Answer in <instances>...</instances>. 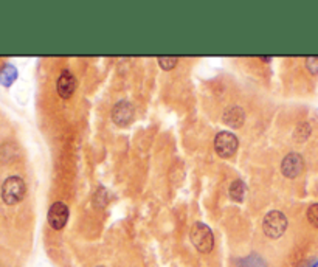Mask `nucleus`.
Returning a JSON list of instances; mask_svg holds the SVG:
<instances>
[{
  "instance_id": "13",
  "label": "nucleus",
  "mask_w": 318,
  "mask_h": 267,
  "mask_svg": "<svg viewBox=\"0 0 318 267\" xmlns=\"http://www.w3.org/2000/svg\"><path fill=\"white\" fill-rule=\"evenodd\" d=\"M177 57L175 56H160L159 57V64L163 70H172V68L177 65Z\"/></svg>"
},
{
  "instance_id": "3",
  "label": "nucleus",
  "mask_w": 318,
  "mask_h": 267,
  "mask_svg": "<svg viewBox=\"0 0 318 267\" xmlns=\"http://www.w3.org/2000/svg\"><path fill=\"white\" fill-rule=\"evenodd\" d=\"M263 230L268 238H272V239L281 238L282 235H284V231L287 230L286 214L279 210L268 212L263 220Z\"/></svg>"
},
{
  "instance_id": "17",
  "label": "nucleus",
  "mask_w": 318,
  "mask_h": 267,
  "mask_svg": "<svg viewBox=\"0 0 318 267\" xmlns=\"http://www.w3.org/2000/svg\"><path fill=\"white\" fill-rule=\"evenodd\" d=\"M100 267H103V266H100Z\"/></svg>"
},
{
  "instance_id": "9",
  "label": "nucleus",
  "mask_w": 318,
  "mask_h": 267,
  "mask_svg": "<svg viewBox=\"0 0 318 267\" xmlns=\"http://www.w3.org/2000/svg\"><path fill=\"white\" fill-rule=\"evenodd\" d=\"M245 121V113L241 107L233 106L223 113V123L230 127H241Z\"/></svg>"
},
{
  "instance_id": "10",
  "label": "nucleus",
  "mask_w": 318,
  "mask_h": 267,
  "mask_svg": "<svg viewBox=\"0 0 318 267\" xmlns=\"http://www.w3.org/2000/svg\"><path fill=\"white\" fill-rule=\"evenodd\" d=\"M17 79V68L11 64H5L0 68V84L9 87Z\"/></svg>"
},
{
  "instance_id": "16",
  "label": "nucleus",
  "mask_w": 318,
  "mask_h": 267,
  "mask_svg": "<svg viewBox=\"0 0 318 267\" xmlns=\"http://www.w3.org/2000/svg\"><path fill=\"white\" fill-rule=\"evenodd\" d=\"M311 267H318V261H317V263H314V264H312Z\"/></svg>"
},
{
  "instance_id": "12",
  "label": "nucleus",
  "mask_w": 318,
  "mask_h": 267,
  "mask_svg": "<svg viewBox=\"0 0 318 267\" xmlns=\"http://www.w3.org/2000/svg\"><path fill=\"white\" fill-rule=\"evenodd\" d=\"M312 132V127L309 123H301L297 126V129L295 132H293V138H295L297 142H304V140H308L309 135Z\"/></svg>"
},
{
  "instance_id": "11",
  "label": "nucleus",
  "mask_w": 318,
  "mask_h": 267,
  "mask_svg": "<svg viewBox=\"0 0 318 267\" xmlns=\"http://www.w3.org/2000/svg\"><path fill=\"white\" fill-rule=\"evenodd\" d=\"M245 196V183L242 180H234L230 185V197L236 202H242Z\"/></svg>"
},
{
  "instance_id": "2",
  "label": "nucleus",
  "mask_w": 318,
  "mask_h": 267,
  "mask_svg": "<svg viewBox=\"0 0 318 267\" xmlns=\"http://www.w3.org/2000/svg\"><path fill=\"white\" fill-rule=\"evenodd\" d=\"M27 193V185L22 177L11 176L2 185V199L6 205L19 204Z\"/></svg>"
},
{
  "instance_id": "1",
  "label": "nucleus",
  "mask_w": 318,
  "mask_h": 267,
  "mask_svg": "<svg viewBox=\"0 0 318 267\" xmlns=\"http://www.w3.org/2000/svg\"><path fill=\"white\" fill-rule=\"evenodd\" d=\"M190 238L193 246L200 252V253H210L214 247V236L213 231L210 230L208 225L204 222H196L190 231Z\"/></svg>"
},
{
  "instance_id": "8",
  "label": "nucleus",
  "mask_w": 318,
  "mask_h": 267,
  "mask_svg": "<svg viewBox=\"0 0 318 267\" xmlns=\"http://www.w3.org/2000/svg\"><path fill=\"white\" fill-rule=\"evenodd\" d=\"M56 89H57V94H59L61 98H70L76 90V78L72 72L64 70L59 78H57V83H56Z\"/></svg>"
},
{
  "instance_id": "7",
  "label": "nucleus",
  "mask_w": 318,
  "mask_h": 267,
  "mask_svg": "<svg viewBox=\"0 0 318 267\" xmlns=\"http://www.w3.org/2000/svg\"><path fill=\"white\" fill-rule=\"evenodd\" d=\"M68 220V208L64 202H54L49 210V224L54 230H62Z\"/></svg>"
},
{
  "instance_id": "6",
  "label": "nucleus",
  "mask_w": 318,
  "mask_h": 267,
  "mask_svg": "<svg viewBox=\"0 0 318 267\" xmlns=\"http://www.w3.org/2000/svg\"><path fill=\"white\" fill-rule=\"evenodd\" d=\"M135 117V109L129 101H118L112 109V120L118 126H127Z\"/></svg>"
},
{
  "instance_id": "5",
  "label": "nucleus",
  "mask_w": 318,
  "mask_h": 267,
  "mask_svg": "<svg viewBox=\"0 0 318 267\" xmlns=\"http://www.w3.org/2000/svg\"><path fill=\"white\" fill-rule=\"evenodd\" d=\"M304 169V160L298 153H290L284 159H282L281 163V172L284 174L287 179H295Z\"/></svg>"
},
{
  "instance_id": "15",
  "label": "nucleus",
  "mask_w": 318,
  "mask_h": 267,
  "mask_svg": "<svg viewBox=\"0 0 318 267\" xmlns=\"http://www.w3.org/2000/svg\"><path fill=\"white\" fill-rule=\"evenodd\" d=\"M306 67L312 75H318V56L306 57Z\"/></svg>"
},
{
  "instance_id": "4",
  "label": "nucleus",
  "mask_w": 318,
  "mask_h": 267,
  "mask_svg": "<svg viewBox=\"0 0 318 267\" xmlns=\"http://www.w3.org/2000/svg\"><path fill=\"white\" fill-rule=\"evenodd\" d=\"M238 146H239L238 137L231 132H228V131L219 132L214 138V149H216L217 156L222 159L231 157L238 151Z\"/></svg>"
},
{
  "instance_id": "14",
  "label": "nucleus",
  "mask_w": 318,
  "mask_h": 267,
  "mask_svg": "<svg viewBox=\"0 0 318 267\" xmlns=\"http://www.w3.org/2000/svg\"><path fill=\"white\" fill-rule=\"evenodd\" d=\"M308 219H309V222L318 228V204H314L309 207V210H308Z\"/></svg>"
}]
</instances>
